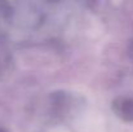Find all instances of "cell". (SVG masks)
Wrapping results in <instances>:
<instances>
[{
  "label": "cell",
  "instance_id": "7a4b0ae2",
  "mask_svg": "<svg viewBox=\"0 0 133 132\" xmlns=\"http://www.w3.org/2000/svg\"><path fill=\"white\" fill-rule=\"evenodd\" d=\"M9 61V53L6 51V47H5V43L3 42V39L0 38V73L4 70V67L6 66Z\"/></svg>",
  "mask_w": 133,
  "mask_h": 132
},
{
  "label": "cell",
  "instance_id": "3957f363",
  "mask_svg": "<svg viewBox=\"0 0 133 132\" xmlns=\"http://www.w3.org/2000/svg\"><path fill=\"white\" fill-rule=\"evenodd\" d=\"M0 132H5V131H4V130H1V128H0Z\"/></svg>",
  "mask_w": 133,
  "mask_h": 132
},
{
  "label": "cell",
  "instance_id": "6da1fadb",
  "mask_svg": "<svg viewBox=\"0 0 133 132\" xmlns=\"http://www.w3.org/2000/svg\"><path fill=\"white\" fill-rule=\"evenodd\" d=\"M114 111L124 121H133V98H118L114 101Z\"/></svg>",
  "mask_w": 133,
  "mask_h": 132
}]
</instances>
